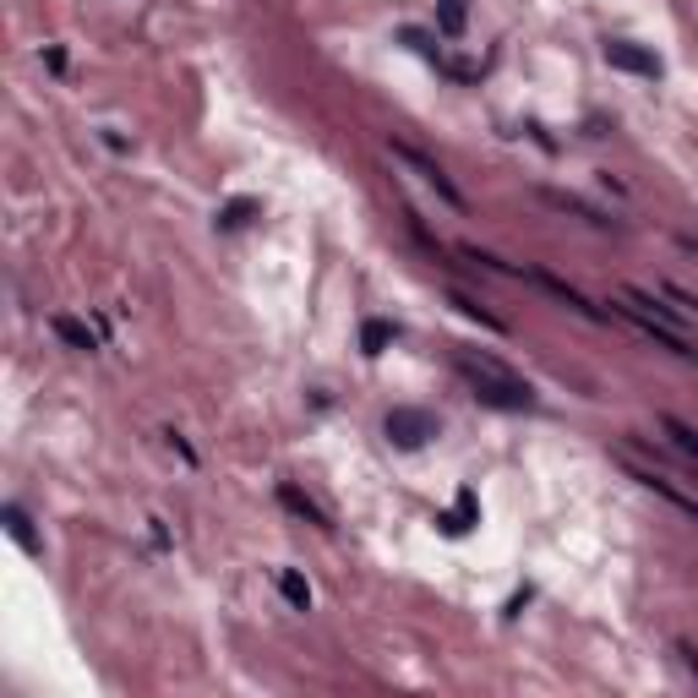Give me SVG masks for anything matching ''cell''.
Returning a JSON list of instances; mask_svg holds the SVG:
<instances>
[{"label":"cell","instance_id":"cell-11","mask_svg":"<svg viewBox=\"0 0 698 698\" xmlns=\"http://www.w3.org/2000/svg\"><path fill=\"white\" fill-rule=\"evenodd\" d=\"M278 595H284L295 611H311V584H306L295 568H284V573H278Z\"/></svg>","mask_w":698,"mask_h":698},{"label":"cell","instance_id":"cell-15","mask_svg":"<svg viewBox=\"0 0 698 698\" xmlns=\"http://www.w3.org/2000/svg\"><path fill=\"white\" fill-rule=\"evenodd\" d=\"M453 306H459V311H464V316H475V322H481V327H491V333H508V322H502V316H491V311H486V306H475V300H470V295H453Z\"/></svg>","mask_w":698,"mask_h":698},{"label":"cell","instance_id":"cell-18","mask_svg":"<svg viewBox=\"0 0 698 698\" xmlns=\"http://www.w3.org/2000/svg\"><path fill=\"white\" fill-rule=\"evenodd\" d=\"M246 213H251V202H229V208L219 213V224H224V229H240V224H246Z\"/></svg>","mask_w":698,"mask_h":698},{"label":"cell","instance_id":"cell-4","mask_svg":"<svg viewBox=\"0 0 698 698\" xmlns=\"http://www.w3.org/2000/svg\"><path fill=\"white\" fill-rule=\"evenodd\" d=\"M622 464H627V475H633V481H638L644 491L665 497V502H671L676 513H687V519L698 524V497H693V491H682V486H676V481H671L665 470H644V464H633V459H622Z\"/></svg>","mask_w":698,"mask_h":698},{"label":"cell","instance_id":"cell-17","mask_svg":"<svg viewBox=\"0 0 698 698\" xmlns=\"http://www.w3.org/2000/svg\"><path fill=\"white\" fill-rule=\"evenodd\" d=\"M388 338H394V327H388V322H366V333H361L366 356H383V349H388Z\"/></svg>","mask_w":698,"mask_h":698},{"label":"cell","instance_id":"cell-2","mask_svg":"<svg viewBox=\"0 0 698 698\" xmlns=\"http://www.w3.org/2000/svg\"><path fill=\"white\" fill-rule=\"evenodd\" d=\"M627 327H638L649 344H660V349H671V356H682V361H693L698 366V349H693V338L676 327V316L665 311V306H655V295H644V289H622V306H611Z\"/></svg>","mask_w":698,"mask_h":698},{"label":"cell","instance_id":"cell-10","mask_svg":"<svg viewBox=\"0 0 698 698\" xmlns=\"http://www.w3.org/2000/svg\"><path fill=\"white\" fill-rule=\"evenodd\" d=\"M437 524H443L448 535H464V529L475 524V491H459V502H453V513H443Z\"/></svg>","mask_w":698,"mask_h":698},{"label":"cell","instance_id":"cell-16","mask_svg":"<svg viewBox=\"0 0 698 698\" xmlns=\"http://www.w3.org/2000/svg\"><path fill=\"white\" fill-rule=\"evenodd\" d=\"M660 426H665V432H671V437H676V448H682V453H687V459H698V432H687V426H682V421H676V415H665V421H660Z\"/></svg>","mask_w":698,"mask_h":698},{"label":"cell","instance_id":"cell-1","mask_svg":"<svg viewBox=\"0 0 698 698\" xmlns=\"http://www.w3.org/2000/svg\"><path fill=\"white\" fill-rule=\"evenodd\" d=\"M459 372H464V383H470V394L486 404V410H508V415H519V410H535V388L529 383H519L508 366H497L491 356H470V349H459Z\"/></svg>","mask_w":698,"mask_h":698},{"label":"cell","instance_id":"cell-8","mask_svg":"<svg viewBox=\"0 0 698 698\" xmlns=\"http://www.w3.org/2000/svg\"><path fill=\"white\" fill-rule=\"evenodd\" d=\"M278 502H284L295 519H306V524H316V529H333V524H327V513H322V508H316L306 491H295V486H278Z\"/></svg>","mask_w":698,"mask_h":698},{"label":"cell","instance_id":"cell-19","mask_svg":"<svg viewBox=\"0 0 698 698\" xmlns=\"http://www.w3.org/2000/svg\"><path fill=\"white\" fill-rule=\"evenodd\" d=\"M676 655H682V660H687V671H693V676H698V649H693V644H687V638H682V644H676Z\"/></svg>","mask_w":698,"mask_h":698},{"label":"cell","instance_id":"cell-3","mask_svg":"<svg viewBox=\"0 0 698 698\" xmlns=\"http://www.w3.org/2000/svg\"><path fill=\"white\" fill-rule=\"evenodd\" d=\"M388 153H394L399 164H410V170H415V175H421V180H426V186H432V191H437V197L448 202V208H464V191H459V186L448 180V170H443L437 159H426L421 148H410V142H399V137L388 142Z\"/></svg>","mask_w":698,"mask_h":698},{"label":"cell","instance_id":"cell-14","mask_svg":"<svg viewBox=\"0 0 698 698\" xmlns=\"http://www.w3.org/2000/svg\"><path fill=\"white\" fill-rule=\"evenodd\" d=\"M55 338H66L72 349H94V333H88L77 316H55Z\"/></svg>","mask_w":698,"mask_h":698},{"label":"cell","instance_id":"cell-6","mask_svg":"<svg viewBox=\"0 0 698 698\" xmlns=\"http://www.w3.org/2000/svg\"><path fill=\"white\" fill-rule=\"evenodd\" d=\"M606 61L616 72H633V77H660V55L633 45V39H606Z\"/></svg>","mask_w":698,"mask_h":698},{"label":"cell","instance_id":"cell-7","mask_svg":"<svg viewBox=\"0 0 698 698\" xmlns=\"http://www.w3.org/2000/svg\"><path fill=\"white\" fill-rule=\"evenodd\" d=\"M519 278H529V284H540V289H546V295H557V300H562V306H568V311H578V316H589V322H600V316H606V311H600V306H589V300H584V295H578V289H573V284H562V278H551V273H546V267H524V273H519Z\"/></svg>","mask_w":698,"mask_h":698},{"label":"cell","instance_id":"cell-12","mask_svg":"<svg viewBox=\"0 0 698 698\" xmlns=\"http://www.w3.org/2000/svg\"><path fill=\"white\" fill-rule=\"evenodd\" d=\"M464 23H470V7H464V0H437V28H443L448 39H459Z\"/></svg>","mask_w":698,"mask_h":698},{"label":"cell","instance_id":"cell-13","mask_svg":"<svg viewBox=\"0 0 698 698\" xmlns=\"http://www.w3.org/2000/svg\"><path fill=\"white\" fill-rule=\"evenodd\" d=\"M546 202H551V208H568V213H584V219H589L595 229H606V224H611V219H606L600 208H589V202H578V197H562V191H546Z\"/></svg>","mask_w":698,"mask_h":698},{"label":"cell","instance_id":"cell-9","mask_svg":"<svg viewBox=\"0 0 698 698\" xmlns=\"http://www.w3.org/2000/svg\"><path fill=\"white\" fill-rule=\"evenodd\" d=\"M0 519H7V535H12V540H17L28 557L39 551V540H34V524H28V513H23L17 502H7V513H0Z\"/></svg>","mask_w":698,"mask_h":698},{"label":"cell","instance_id":"cell-5","mask_svg":"<svg viewBox=\"0 0 698 698\" xmlns=\"http://www.w3.org/2000/svg\"><path fill=\"white\" fill-rule=\"evenodd\" d=\"M383 432H388L394 448H426V443L437 437V421H432L426 410H394Z\"/></svg>","mask_w":698,"mask_h":698}]
</instances>
